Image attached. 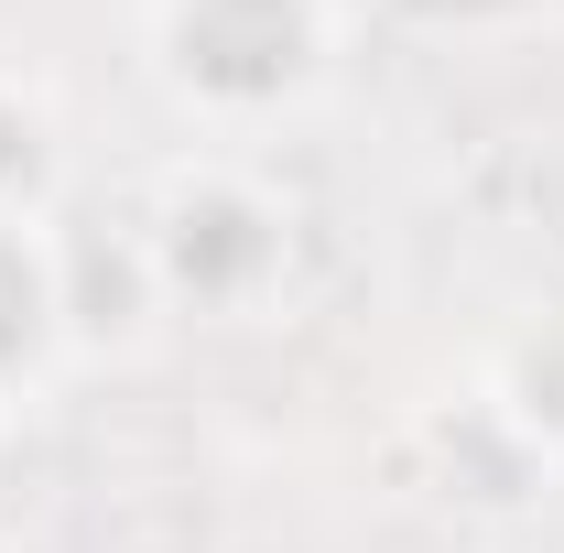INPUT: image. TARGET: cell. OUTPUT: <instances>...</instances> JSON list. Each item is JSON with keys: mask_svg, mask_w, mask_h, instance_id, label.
Returning a JSON list of instances; mask_svg holds the SVG:
<instances>
[{"mask_svg": "<svg viewBox=\"0 0 564 553\" xmlns=\"http://www.w3.org/2000/svg\"><path fill=\"white\" fill-rule=\"evenodd\" d=\"M141 44L174 109L250 131V120L304 109L337 76V0H152Z\"/></svg>", "mask_w": 564, "mask_h": 553, "instance_id": "obj_1", "label": "cell"}, {"mask_svg": "<svg viewBox=\"0 0 564 553\" xmlns=\"http://www.w3.org/2000/svg\"><path fill=\"white\" fill-rule=\"evenodd\" d=\"M489 402L521 423L543 456H564V315H532V326H510V337H499Z\"/></svg>", "mask_w": 564, "mask_h": 553, "instance_id": "obj_4", "label": "cell"}, {"mask_svg": "<svg viewBox=\"0 0 564 553\" xmlns=\"http://www.w3.org/2000/svg\"><path fill=\"white\" fill-rule=\"evenodd\" d=\"M141 272H152V304L250 315L293 272V217L239 163H174L152 217H141Z\"/></svg>", "mask_w": 564, "mask_h": 553, "instance_id": "obj_2", "label": "cell"}, {"mask_svg": "<svg viewBox=\"0 0 564 553\" xmlns=\"http://www.w3.org/2000/svg\"><path fill=\"white\" fill-rule=\"evenodd\" d=\"M66 250L44 239V217H0V402H22L44 380V358L66 347Z\"/></svg>", "mask_w": 564, "mask_h": 553, "instance_id": "obj_3", "label": "cell"}]
</instances>
